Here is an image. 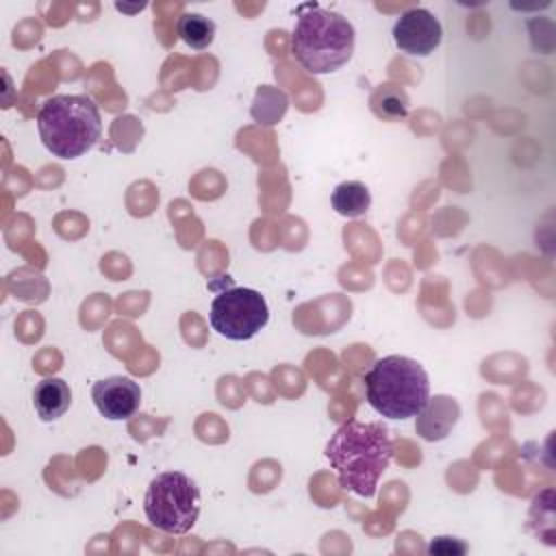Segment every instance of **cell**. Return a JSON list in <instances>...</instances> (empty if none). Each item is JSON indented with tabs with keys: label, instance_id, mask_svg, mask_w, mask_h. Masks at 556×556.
<instances>
[{
	"label": "cell",
	"instance_id": "obj_1",
	"mask_svg": "<svg viewBox=\"0 0 556 556\" xmlns=\"http://www.w3.org/2000/svg\"><path fill=\"white\" fill-rule=\"evenodd\" d=\"M324 454L343 489L374 497L378 480L393 458V443L382 421L350 419L337 428Z\"/></svg>",
	"mask_w": 556,
	"mask_h": 556
},
{
	"label": "cell",
	"instance_id": "obj_2",
	"mask_svg": "<svg viewBox=\"0 0 556 556\" xmlns=\"http://www.w3.org/2000/svg\"><path fill=\"white\" fill-rule=\"evenodd\" d=\"M354 39V26L341 13L313 2L298 7L291 52L306 72L330 74L341 70L352 59Z\"/></svg>",
	"mask_w": 556,
	"mask_h": 556
},
{
	"label": "cell",
	"instance_id": "obj_3",
	"mask_svg": "<svg viewBox=\"0 0 556 556\" xmlns=\"http://www.w3.org/2000/svg\"><path fill=\"white\" fill-rule=\"evenodd\" d=\"M369 406L387 419L415 417L430 397L426 369L402 354L376 358L363 378Z\"/></svg>",
	"mask_w": 556,
	"mask_h": 556
},
{
	"label": "cell",
	"instance_id": "obj_4",
	"mask_svg": "<svg viewBox=\"0 0 556 556\" xmlns=\"http://www.w3.org/2000/svg\"><path fill=\"white\" fill-rule=\"evenodd\" d=\"M37 128L48 152L70 161L87 154L98 143L102 119L89 96L67 93L52 96L39 106Z\"/></svg>",
	"mask_w": 556,
	"mask_h": 556
},
{
	"label": "cell",
	"instance_id": "obj_5",
	"mask_svg": "<svg viewBox=\"0 0 556 556\" xmlns=\"http://www.w3.org/2000/svg\"><path fill=\"white\" fill-rule=\"evenodd\" d=\"M143 513L165 534H185L200 517V489L180 471H163L148 484Z\"/></svg>",
	"mask_w": 556,
	"mask_h": 556
},
{
	"label": "cell",
	"instance_id": "obj_6",
	"mask_svg": "<svg viewBox=\"0 0 556 556\" xmlns=\"http://www.w3.org/2000/svg\"><path fill=\"white\" fill-rule=\"evenodd\" d=\"M208 321L217 334L230 341H248L267 326L269 306L256 289L230 287L213 298Z\"/></svg>",
	"mask_w": 556,
	"mask_h": 556
},
{
	"label": "cell",
	"instance_id": "obj_7",
	"mask_svg": "<svg viewBox=\"0 0 556 556\" xmlns=\"http://www.w3.org/2000/svg\"><path fill=\"white\" fill-rule=\"evenodd\" d=\"M443 39V26L428 9L413 7L393 24V41L408 56L432 54Z\"/></svg>",
	"mask_w": 556,
	"mask_h": 556
},
{
	"label": "cell",
	"instance_id": "obj_8",
	"mask_svg": "<svg viewBox=\"0 0 556 556\" xmlns=\"http://www.w3.org/2000/svg\"><path fill=\"white\" fill-rule=\"evenodd\" d=\"M98 413L111 421L130 419L141 404V387L128 376H109L91 387Z\"/></svg>",
	"mask_w": 556,
	"mask_h": 556
},
{
	"label": "cell",
	"instance_id": "obj_9",
	"mask_svg": "<svg viewBox=\"0 0 556 556\" xmlns=\"http://www.w3.org/2000/svg\"><path fill=\"white\" fill-rule=\"evenodd\" d=\"M460 419V406L450 395H432L415 415V432L424 441H443Z\"/></svg>",
	"mask_w": 556,
	"mask_h": 556
},
{
	"label": "cell",
	"instance_id": "obj_10",
	"mask_svg": "<svg viewBox=\"0 0 556 556\" xmlns=\"http://www.w3.org/2000/svg\"><path fill=\"white\" fill-rule=\"evenodd\" d=\"M72 404L70 384L63 378H43L33 389V406L41 421H56Z\"/></svg>",
	"mask_w": 556,
	"mask_h": 556
},
{
	"label": "cell",
	"instance_id": "obj_11",
	"mask_svg": "<svg viewBox=\"0 0 556 556\" xmlns=\"http://www.w3.org/2000/svg\"><path fill=\"white\" fill-rule=\"evenodd\" d=\"M369 109L376 117H380L384 122H400L408 115L410 100H408V93L404 91V87L384 83L371 91Z\"/></svg>",
	"mask_w": 556,
	"mask_h": 556
},
{
	"label": "cell",
	"instance_id": "obj_12",
	"mask_svg": "<svg viewBox=\"0 0 556 556\" xmlns=\"http://www.w3.org/2000/svg\"><path fill=\"white\" fill-rule=\"evenodd\" d=\"M332 208L343 217H361L371 206V193L361 180L339 182L330 195Z\"/></svg>",
	"mask_w": 556,
	"mask_h": 556
},
{
	"label": "cell",
	"instance_id": "obj_13",
	"mask_svg": "<svg viewBox=\"0 0 556 556\" xmlns=\"http://www.w3.org/2000/svg\"><path fill=\"white\" fill-rule=\"evenodd\" d=\"M178 35L189 48L204 50L215 39V22L202 13H182L178 17Z\"/></svg>",
	"mask_w": 556,
	"mask_h": 556
},
{
	"label": "cell",
	"instance_id": "obj_14",
	"mask_svg": "<svg viewBox=\"0 0 556 556\" xmlns=\"http://www.w3.org/2000/svg\"><path fill=\"white\" fill-rule=\"evenodd\" d=\"M285 111H287V96L282 91H278L269 85H265L256 91L254 106H252V117L258 124L271 126L285 115Z\"/></svg>",
	"mask_w": 556,
	"mask_h": 556
}]
</instances>
